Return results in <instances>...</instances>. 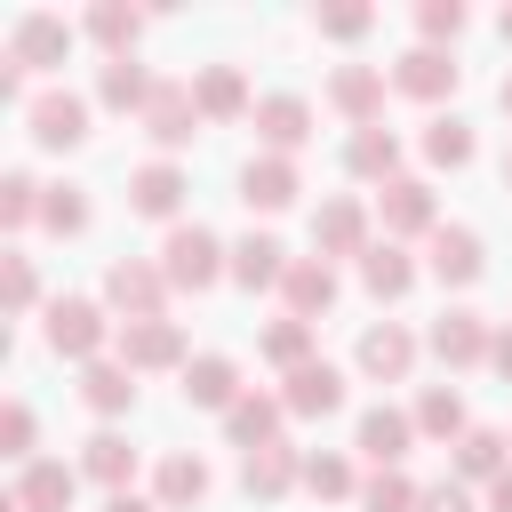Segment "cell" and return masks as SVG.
<instances>
[{
    "label": "cell",
    "mask_w": 512,
    "mask_h": 512,
    "mask_svg": "<svg viewBox=\"0 0 512 512\" xmlns=\"http://www.w3.org/2000/svg\"><path fill=\"white\" fill-rule=\"evenodd\" d=\"M456 464H464V480H504V432H464Z\"/></svg>",
    "instance_id": "obj_32"
},
{
    "label": "cell",
    "mask_w": 512,
    "mask_h": 512,
    "mask_svg": "<svg viewBox=\"0 0 512 512\" xmlns=\"http://www.w3.org/2000/svg\"><path fill=\"white\" fill-rule=\"evenodd\" d=\"M8 304H32V264L8 256Z\"/></svg>",
    "instance_id": "obj_46"
},
{
    "label": "cell",
    "mask_w": 512,
    "mask_h": 512,
    "mask_svg": "<svg viewBox=\"0 0 512 512\" xmlns=\"http://www.w3.org/2000/svg\"><path fill=\"white\" fill-rule=\"evenodd\" d=\"M280 408H288V400H232V416H224V424H232V440L256 456V448H272V424H280Z\"/></svg>",
    "instance_id": "obj_29"
},
{
    "label": "cell",
    "mask_w": 512,
    "mask_h": 512,
    "mask_svg": "<svg viewBox=\"0 0 512 512\" xmlns=\"http://www.w3.org/2000/svg\"><path fill=\"white\" fill-rule=\"evenodd\" d=\"M416 24H424V40H456V32H464V8H456V0H424Z\"/></svg>",
    "instance_id": "obj_41"
},
{
    "label": "cell",
    "mask_w": 512,
    "mask_h": 512,
    "mask_svg": "<svg viewBox=\"0 0 512 512\" xmlns=\"http://www.w3.org/2000/svg\"><path fill=\"white\" fill-rule=\"evenodd\" d=\"M88 32H96V40L112 48V56H128V40L144 32V16H136V8H120V0H104V8L88 16Z\"/></svg>",
    "instance_id": "obj_35"
},
{
    "label": "cell",
    "mask_w": 512,
    "mask_h": 512,
    "mask_svg": "<svg viewBox=\"0 0 512 512\" xmlns=\"http://www.w3.org/2000/svg\"><path fill=\"white\" fill-rule=\"evenodd\" d=\"M32 136H40L48 152L80 144V136H88V104H80V96H56V88H48V96H32Z\"/></svg>",
    "instance_id": "obj_7"
},
{
    "label": "cell",
    "mask_w": 512,
    "mask_h": 512,
    "mask_svg": "<svg viewBox=\"0 0 512 512\" xmlns=\"http://www.w3.org/2000/svg\"><path fill=\"white\" fill-rule=\"evenodd\" d=\"M504 184H512V152H504Z\"/></svg>",
    "instance_id": "obj_52"
},
{
    "label": "cell",
    "mask_w": 512,
    "mask_h": 512,
    "mask_svg": "<svg viewBox=\"0 0 512 512\" xmlns=\"http://www.w3.org/2000/svg\"><path fill=\"white\" fill-rule=\"evenodd\" d=\"M88 472H96V480H104V488L120 496V480L136 472V448H128L120 432H96V440H88Z\"/></svg>",
    "instance_id": "obj_33"
},
{
    "label": "cell",
    "mask_w": 512,
    "mask_h": 512,
    "mask_svg": "<svg viewBox=\"0 0 512 512\" xmlns=\"http://www.w3.org/2000/svg\"><path fill=\"white\" fill-rule=\"evenodd\" d=\"M408 432H416V416H400V408H368V416H360V448H368L384 472L408 456Z\"/></svg>",
    "instance_id": "obj_16"
},
{
    "label": "cell",
    "mask_w": 512,
    "mask_h": 512,
    "mask_svg": "<svg viewBox=\"0 0 512 512\" xmlns=\"http://www.w3.org/2000/svg\"><path fill=\"white\" fill-rule=\"evenodd\" d=\"M40 224H48V232H80V224H88V200H80V192H48V200H40Z\"/></svg>",
    "instance_id": "obj_40"
},
{
    "label": "cell",
    "mask_w": 512,
    "mask_h": 512,
    "mask_svg": "<svg viewBox=\"0 0 512 512\" xmlns=\"http://www.w3.org/2000/svg\"><path fill=\"white\" fill-rule=\"evenodd\" d=\"M360 280H368V296H408L416 264H408L400 248H368V256H360Z\"/></svg>",
    "instance_id": "obj_30"
},
{
    "label": "cell",
    "mask_w": 512,
    "mask_h": 512,
    "mask_svg": "<svg viewBox=\"0 0 512 512\" xmlns=\"http://www.w3.org/2000/svg\"><path fill=\"white\" fill-rule=\"evenodd\" d=\"M424 152H432L440 168H464V160H472V128H464V120H432V128H424Z\"/></svg>",
    "instance_id": "obj_36"
},
{
    "label": "cell",
    "mask_w": 512,
    "mask_h": 512,
    "mask_svg": "<svg viewBox=\"0 0 512 512\" xmlns=\"http://www.w3.org/2000/svg\"><path fill=\"white\" fill-rule=\"evenodd\" d=\"M168 360H184L176 320H128L120 328V368H168Z\"/></svg>",
    "instance_id": "obj_6"
},
{
    "label": "cell",
    "mask_w": 512,
    "mask_h": 512,
    "mask_svg": "<svg viewBox=\"0 0 512 512\" xmlns=\"http://www.w3.org/2000/svg\"><path fill=\"white\" fill-rule=\"evenodd\" d=\"M104 512H152V504H136V496H128V488H120V496H112V504H104Z\"/></svg>",
    "instance_id": "obj_49"
},
{
    "label": "cell",
    "mask_w": 512,
    "mask_h": 512,
    "mask_svg": "<svg viewBox=\"0 0 512 512\" xmlns=\"http://www.w3.org/2000/svg\"><path fill=\"white\" fill-rule=\"evenodd\" d=\"M320 32H336V40H360V32H368V8H328V16H320Z\"/></svg>",
    "instance_id": "obj_44"
},
{
    "label": "cell",
    "mask_w": 512,
    "mask_h": 512,
    "mask_svg": "<svg viewBox=\"0 0 512 512\" xmlns=\"http://www.w3.org/2000/svg\"><path fill=\"white\" fill-rule=\"evenodd\" d=\"M8 512H16V504H8Z\"/></svg>",
    "instance_id": "obj_53"
},
{
    "label": "cell",
    "mask_w": 512,
    "mask_h": 512,
    "mask_svg": "<svg viewBox=\"0 0 512 512\" xmlns=\"http://www.w3.org/2000/svg\"><path fill=\"white\" fill-rule=\"evenodd\" d=\"M256 128H264V144L296 152V144L312 136V104H304V96H264V104H256Z\"/></svg>",
    "instance_id": "obj_13"
},
{
    "label": "cell",
    "mask_w": 512,
    "mask_h": 512,
    "mask_svg": "<svg viewBox=\"0 0 512 512\" xmlns=\"http://www.w3.org/2000/svg\"><path fill=\"white\" fill-rule=\"evenodd\" d=\"M0 440H8V456H24V448H32V408H24V400H8V416H0Z\"/></svg>",
    "instance_id": "obj_43"
},
{
    "label": "cell",
    "mask_w": 512,
    "mask_h": 512,
    "mask_svg": "<svg viewBox=\"0 0 512 512\" xmlns=\"http://www.w3.org/2000/svg\"><path fill=\"white\" fill-rule=\"evenodd\" d=\"M504 40H512V8H504Z\"/></svg>",
    "instance_id": "obj_50"
},
{
    "label": "cell",
    "mask_w": 512,
    "mask_h": 512,
    "mask_svg": "<svg viewBox=\"0 0 512 512\" xmlns=\"http://www.w3.org/2000/svg\"><path fill=\"white\" fill-rule=\"evenodd\" d=\"M80 400H88L96 416H120V408L136 400V384H128V368H112V360H96V368L80 376Z\"/></svg>",
    "instance_id": "obj_28"
},
{
    "label": "cell",
    "mask_w": 512,
    "mask_h": 512,
    "mask_svg": "<svg viewBox=\"0 0 512 512\" xmlns=\"http://www.w3.org/2000/svg\"><path fill=\"white\" fill-rule=\"evenodd\" d=\"M328 104H336V112H352L360 128H376V104H384V72H368V64H344V72L328 80Z\"/></svg>",
    "instance_id": "obj_10"
},
{
    "label": "cell",
    "mask_w": 512,
    "mask_h": 512,
    "mask_svg": "<svg viewBox=\"0 0 512 512\" xmlns=\"http://www.w3.org/2000/svg\"><path fill=\"white\" fill-rule=\"evenodd\" d=\"M240 200H248V208H288V200H296V168H288L280 152H272V160H248V168H240Z\"/></svg>",
    "instance_id": "obj_14"
},
{
    "label": "cell",
    "mask_w": 512,
    "mask_h": 512,
    "mask_svg": "<svg viewBox=\"0 0 512 512\" xmlns=\"http://www.w3.org/2000/svg\"><path fill=\"white\" fill-rule=\"evenodd\" d=\"M280 288H288L296 320H312V312H328V304H336V272H328V264H288V280H280Z\"/></svg>",
    "instance_id": "obj_23"
},
{
    "label": "cell",
    "mask_w": 512,
    "mask_h": 512,
    "mask_svg": "<svg viewBox=\"0 0 512 512\" xmlns=\"http://www.w3.org/2000/svg\"><path fill=\"white\" fill-rule=\"evenodd\" d=\"M488 360H496V376H512V328H504V336L488 344Z\"/></svg>",
    "instance_id": "obj_47"
},
{
    "label": "cell",
    "mask_w": 512,
    "mask_h": 512,
    "mask_svg": "<svg viewBox=\"0 0 512 512\" xmlns=\"http://www.w3.org/2000/svg\"><path fill=\"white\" fill-rule=\"evenodd\" d=\"M432 272H440V280H472V272H480V240H472L464 224H440V232H432Z\"/></svg>",
    "instance_id": "obj_22"
},
{
    "label": "cell",
    "mask_w": 512,
    "mask_h": 512,
    "mask_svg": "<svg viewBox=\"0 0 512 512\" xmlns=\"http://www.w3.org/2000/svg\"><path fill=\"white\" fill-rule=\"evenodd\" d=\"M304 488H312V496H344V488H352V464H344V456H304Z\"/></svg>",
    "instance_id": "obj_39"
},
{
    "label": "cell",
    "mask_w": 512,
    "mask_h": 512,
    "mask_svg": "<svg viewBox=\"0 0 512 512\" xmlns=\"http://www.w3.org/2000/svg\"><path fill=\"white\" fill-rule=\"evenodd\" d=\"M152 88H160V80H144V64H128V56H112V64L96 72V96H104L112 112H144Z\"/></svg>",
    "instance_id": "obj_18"
},
{
    "label": "cell",
    "mask_w": 512,
    "mask_h": 512,
    "mask_svg": "<svg viewBox=\"0 0 512 512\" xmlns=\"http://www.w3.org/2000/svg\"><path fill=\"white\" fill-rule=\"evenodd\" d=\"M48 344H56V352H72V360H88V352L104 344V312H96V304H80V296L48 304Z\"/></svg>",
    "instance_id": "obj_5"
},
{
    "label": "cell",
    "mask_w": 512,
    "mask_h": 512,
    "mask_svg": "<svg viewBox=\"0 0 512 512\" xmlns=\"http://www.w3.org/2000/svg\"><path fill=\"white\" fill-rule=\"evenodd\" d=\"M232 384H240V376H232V360H216V352L184 368V400H200V408H224V416H232Z\"/></svg>",
    "instance_id": "obj_24"
},
{
    "label": "cell",
    "mask_w": 512,
    "mask_h": 512,
    "mask_svg": "<svg viewBox=\"0 0 512 512\" xmlns=\"http://www.w3.org/2000/svg\"><path fill=\"white\" fill-rule=\"evenodd\" d=\"M72 56V24L64 16H24L16 32H8V72H48V64H64Z\"/></svg>",
    "instance_id": "obj_1"
},
{
    "label": "cell",
    "mask_w": 512,
    "mask_h": 512,
    "mask_svg": "<svg viewBox=\"0 0 512 512\" xmlns=\"http://www.w3.org/2000/svg\"><path fill=\"white\" fill-rule=\"evenodd\" d=\"M488 512H512V472H504V480L488 488Z\"/></svg>",
    "instance_id": "obj_48"
},
{
    "label": "cell",
    "mask_w": 512,
    "mask_h": 512,
    "mask_svg": "<svg viewBox=\"0 0 512 512\" xmlns=\"http://www.w3.org/2000/svg\"><path fill=\"white\" fill-rule=\"evenodd\" d=\"M416 512H472V496L456 488V480H440V488H424V504Z\"/></svg>",
    "instance_id": "obj_45"
},
{
    "label": "cell",
    "mask_w": 512,
    "mask_h": 512,
    "mask_svg": "<svg viewBox=\"0 0 512 512\" xmlns=\"http://www.w3.org/2000/svg\"><path fill=\"white\" fill-rule=\"evenodd\" d=\"M160 256H168V264H160V272H168V288H208V280L224 272V264H216L224 248H216V232H200V224H176Z\"/></svg>",
    "instance_id": "obj_2"
},
{
    "label": "cell",
    "mask_w": 512,
    "mask_h": 512,
    "mask_svg": "<svg viewBox=\"0 0 512 512\" xmlns=\"http://www.w3.org/2000/svg\"><path fill=\"white\" fill-rule=\"evenodd\" d=\"M488 328H480V312H440L432 320V352L448 360V368H472V360H488Z\"/></svg>",
    "instance_id": "obj_8"
},
{
    "label": "cell",
    "mask_w": 512,
    "mask_h": 512,
    "mask_svg": "<svg viewBox=\"0 0 512 512\" xmlns=\"http://www.w3.org/2000/svg\"><path fill=\"white\" fill-rule=\"evenodd\" d=\"M144 128L176 152V144H192V128H200V96L192 88H176V80H160L152 88V104H144Z\"/></svg>",
    "instance_id": "obj_3"
},
{
    "label": "cell",
    "mask_w": 512,
    "mask_h": 512,
    "mask_svg": "<svg viewBox=\"0 0 512 512\" xmlns=\"http://www.w3.org/2000/svg\"><path fill=\"white\" fill-rule=\"evenodd\" d=\"M280 400H288L296 416H328V408L344 400V376H336L328 360H304V368L288 376V392H280Z\"/></svg>",
    "instance_id": "obj_12"
},
{
    "label": "cell",
    "mask_w": 512,
    "mask_h": 512,
    "mask_svg": "<svg viewBox=\"0 0 512 512\" xmlns=\"http://www.w3.org/2000/svg\"><path fill=\"white\" fill-rule=\"evenodd\" d=\"M408 360H416V336H408V328H392V320H384V328H368V336H360V368H368V376L400 384V376H408Z\"/></svg>",
    "instance_id": "obj_11"
},
{
    "label": "cell",
    "mask_w": 512,
    "mask_h": 512,
    "mask_svg": "<svg viewBox=\"0 0 512 512\" xmlns=\"http://www.w3.org/2000/svg\"><path fill=\"white\" fill-rule=\"evenodd\" d=\"M192 96H200V112H208V120H232V112L248 104V88H240V72H232V64H208V72L192 80Z\"/></svg>",
    "instance_id": "obj_26"
},
{
    "label": "cell",
    "mask_w": 512,
    "mask_h": 512,
    "mask_svg": "<svg viewBox=\"0 0 512 512\" xmlns=\"http://www.w3.org/2000/svg\"><path fill=\"white\" fill-rule=\"evenodd\" d=\"M504 112H512V80H504Z\"/></svg>",
    "instance_id": "obj_51"
},
{
    "label": "cell",
    "mask_w": 512,
    "mask_h": 512,
    "mask_svg": "<svg viewBox=\"0 0 512 512\" xmlns=\"http://www.w3.org/2000/svg\"><path fill=\"white\" fill-rule=\"evenodd\" d=\"M416 432H432V440H448V432H456V440H464V400H456L448 384H432V392L416 400Z\"/></svg>",
    "instance_id": "obj_31"
},
{
    "label": "cell",
    "mask_w": 512,
    "mask_h": 512,
    "mask_svg": "<svg viewBox=\"0 0 512 512\" xmlns=\"http://www.w3.org/2000/svg\"><path fill=\"white\" fill-rule=\"evenodd\" d=\"M344 168H352V176H392V168H400V144H392V128H360V136L344 144Z\"/></svg>",
    "instance_id": "obj_27"
},
{
    "label": "cell",
    "mask_w": 512,
    "mask_h": 512,
    "mask_svg": "<svg viewBox=\"0 0 512 512\" xmlns=\"http://www.w3.org/2000/svg\"><path fill=\"white\" fill-rule=\"evenodd\" d=\"M160 288H168V272H152V264H112L104 272V296L128 320H160Z\"/></svg>",
    "instance_id": "obj_4"
},
{
    "label": "cell",
    "mask_w": 512,
    "mask_h": 512,
    "mask_svg": "<svg viewBox=\"0 0 512 512\" xmlns=\"http://www.w3.org/2000/svg\"><path fill=\"white\" fill-rule=\"evenodd\" d=\"M360 504H368V512H416V504H424V488H408L400 472H376V480L360 488Z\"/></svg>",
    "instance_id": "obj_37"
},
{
    "label": "cell",
    "mask_w": 512,
    "mask_h": 512,
    "mask_svg": "<svg viewBox=\"0 0 512 512\" xmlns=\"http://www.w3.org/2000/svg\"><path fill=\"white\" fill-rule=\"evenodd\" d=\"M312 232H320V248H328V256H368V248H360V240H368L360 200H328V208L312 216Z\"/></svg>",
    "instance_id": "obj_15"
},
{
    "label": "cell",
    "mask_w": 512,
    "mask_h": 512,
    "mask_svg": "<svg viewBox=\"0 0 512 512\" xmlns=\"http://www.w3.org/2000/svg\"><path fill=\"white\" fill-rule=\"evenodd\" d=\"M32 192H40V184H32V176H8V184H0V216H8V224H24V216H32V208H40V200H32Z\"/></svg>",
    "instance_id": "obj_42"
},
{
    "label": "cell",
    "mask_w": 512,
    "mask_h": 512,
    "mask_svg": "<svg viewBox=\"0 0 512 512\" xmlns=\"http://www.w3.org/2000/svg\"><path fill=\"white\" fill-rule=\"evenodd\" d=\"M384 224H392V232H432V192L408 184V176H392V184H384Z\"/></svg>",
    "instance_id": "obj_21"
},
{
    "label": "cell",
    "mask_w": 512,
    "mask_h": 512,
    "mask_svg": "<svg viewBox=\"0 0 512 512\" xmlns=\"http://www.w3.org/2000/svg\"><path fill=\"white\" fill-rule=\"evenodd\" d=\"M232 280H240V288H272V280H288V264H280V240L248 232V240L232 248Z\"/></svg>",
    "instance_id": "obj_20"
},
{
    "label": "cell",
    "mask_w": 512,
    "mask_h": 512,
    "mask_svg": "<svg viewBox=\"0 0 512 512\" xmlns=\"http://www.w3.org/2000/svg\"><path fill=\"white\" fill-rule=\"evenodd\" d=\"M392 88H400V96H424V104H432V96H448V88H456V64H448L440 48H408V56L392 64Z\"/></svg>",
    "instance_id": "obj_9"
},
{
    "label": "cell",
    "mask_w": 512,
    "mask_h": 512,
    "mask_svg": "<svg viewBox=\"0 0 512 512\" xmlns=\"http://www.w3.org/2000/svg\"><path fill=\"white\" fill-rule=\"evenodd\" d=\"M296 472H304V464H296L288 448H256V456L240 464V488H248V496H288Z\"/></svg>",
    "instance_id": "obj_25"
},
{
    "label": "cell",
    "mask_w": 512,
    "mask_h": 512,
    "mask_svg": "<svg viewBox=\"0 0 512 512\" xmlns=\"http://www.w3.org/2000/svg\"><path fill=\"white\" fill-rule=\"evenodd\" d=\"M208 496V464L200 456H168L160 464V504H200Z\"/></svg>",
    "instance_id": "obj_34"
},
{
    "label": "cell",
    "mask_w": 512,
    "mask_h": 512,
    "mask_svg": "<svg viewBox=\"0 0 512 512\" xmlns=\"http://www.w3.org/2000/svg\"><path fill=\"white\" fill-rule=\"evenodd\" d=\"M264 352L288 360V368H304V352H312V320H280V328H264Z\"/></svg>",
    "instance_id": "obj_38"
},
{
    "label": "cell",
    "mask_w": 512,
    "mask_h": 512,
    "mask_svg": "<svg viewBox=\"0 0 512 512\" xmlns=\"http://www.w3.org/2000/svg\"><path fill=\"white\" fill-rule=\"evenodd\" d=\"M64 504H72V464H24L16 512H64Z\"/></svg>",
    "instance_id": "obj_17"
},
{
    "label": "cell",
    "mask_w": 512,
    "mask_h": 512,
    "mask_svg": "<svg viewBox=\"0 0 512 512\" xmlns=\"http://www.w3.org/2000/svg\"><path fill=\"white\" fill-rule=\"evenodd\" d=\"M128 200H136L144 216H176V200H184V176H176L168 160H152V168H136V176H128Z\"/></svg>",
    "instance_id": "obj_19"
}]
</instances>
